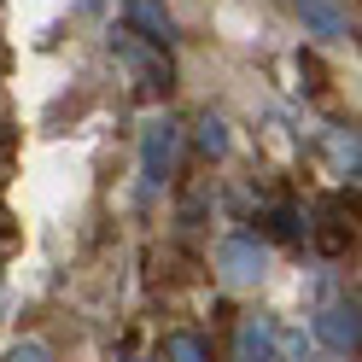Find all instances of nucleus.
Wrapping results in <instances>:
<instances>
[{"label":"nucleus","mask_w":362,"mask_h":362,"mask_svg":"<svg viewBox=\"0 0 362 362\" xmlns=\"http://www.w3.org/2000/svg\"><path fill=\"white\" fill-rule=\"evenodd\" d=\"M123 12H129V35H141L152 41V47H164V41H175V18L164 12V0H123Z\"/></svg>","instance_id":"nucleus-1"},{"label":"nucleus","mask_w":362,"mask_h":362,"mask_svg":"<svg viewBox=\"0 0 362 362\" xmlns=\"http://www.w3.org/2000/svg\"><path fill=\"white\" fill-rule=\"evenodd\" d=\"M170 152H175V123H170V117L146 123V158H141L146 187H158V181H164V170H170Z\"/></svg>","instance_id":"nucleus-2"},{"label":"nucleus","mask_w":362,"mask_h":362,"mask_svg":"<svg viewBox=\"0 0 362 362\" xmlns=\"http://www.w3.org/2000/svg\"><path fill=\"white\" fill-rule=\"evenodd\" d=\"M111 47H117V53L134 64V76H141L146 88H164V82H170V64L158 59V53H146V47H141V41H134L129 30H123V35H111Z\"/></svg>","instance_id":"nucleus-3"},{"label":"nucleus","mask_w":362,"mask_h":362,"mask_svg":"<svg viewBox=\"0 0 362 362\" xmlns=\"http://www.w3.org/2000/svg\"><path fill=\"white\" fill-rule=\"evenodd\" d=\"M298 12H304V24L322 41H345V30H351V18H345L339 0H298Z\"/></svg>","instance_id":"nucleus-4"},{"label":"nucleus","mask_w":362,"mask_h":362,"mask_svg":"<svg viewBox=\"0 0 362 362\" xmlns=\"http://www.w3.org/2000/svg\"><path fill=\"white\" fill-rule=\"evenodd\" d=\"M199 146H205V152H222V146H228V134H222V123H205V134H199Z\"/></svg>","instance_id":"nucleus-5"},{"label":"nucleus","mask_w":362,"mask_h":362,"mask_svg":"<svg viewBox=\"0 0 362 362\" xmlns=\"http://www.w3.org/2000/svg\"><path fill=\"white\" fill-rule=\"evenodd\" d=\"M12 362H47V351H41V345H18Z\"/></svg>","instance_id":"nucleus-6"},{"label":"nucleus","mask_w":362,"mask_h":362,"mask_svg":"<svg viewBox=\"0 0 362 362\" xmlns=\"http://www.w3.org/2000/svg\"><path fill=\"white\" fill-rule=\"evenodd\" d=\"M82 6H88V12H100V0H82Z\"/></svg>","instance_id":"nucleus-7"},{"label":"nucleus","mask_w":362,"mask_h":362,"mask_svg":"<svg viewBox=\"0 0 362 362\" xmlns=\"http://www.w3.org/2000/svg\"><path fill=\"white\" fill-rule=\"evenodd\" d=\"M0 146H6V123H0Z\"/></svg>","instance_id":"nucleus-8"}]
</instances>
